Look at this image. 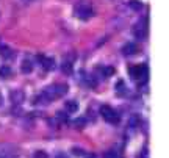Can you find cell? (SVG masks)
Here are the masks:
<instances>
[{
	"mask_svg": "<svg viewBox=\"0 0 169 158\" xmlns=\"http://www.w3.org/2000/svg\"><path fill=\"white\" fill-rule=\"evenodd\" d=\"M129 6H130L132 10L138 11V10H141V8H142V3L139 2V0H130V2H129Z\"/></svg>",
	"mask_w": 169,
	"mask_h": 158,
	"instance_id": "obj_14",
	"label": "cell"
},
{
	"mask_svg": "<svg viewBox=\"0 0 169 158\" xmlns=\"http://www.w3.org/2000/svg\"><path fill=\"white\" fill-rule=\"evenodd\" d=\"M33 158H47V153H45L44 150H38V152L33 155Z\"/></svg>",
	"mask_w": 169,
	"mask_h": 158,
	"instance_id": "obj_20",
	"label": "cell"
},
{
	"mask_svg": "<svg viewBox=\"0 0 169 158\" xmlns=\"http://www.w3.org/2000/svg\"><path fill=\"white\" fill-rule=\"evenodd\" d=\"M138 122H139V119H138L136 116H133V117L130 119V125H132V127H136V124H138Z\"/></svg>",
	"mask_w": 169,
	"mask_h": 158,
	"instance_id": "obj_23",
	"label": "cell"
},
{
	"mask_svg": "<svg viewBox=\"0 0 169 158\" xmlns=\"http://www.w3.org/2000/svg\"><path fill=\"white\" fill-rule=\"evenodd\" d=\"M0 158H3V156H0Z\"/></svg>",
	"mask_w": 169,
	"mask_h": 158,
	"instance_id": "obj_27",
	"label": "cell"
},
{
	"mask_svg": "<svg viewBox=\"0 0 169 158\" xmlns=\"http://www.w3.org/2000/svg\"><path fill=\"white\" fill-rule=\"evenodd\" d=\"M55 158H67V155L66 153H63V152H60V153H57V156Z\"/></svg>",
	"mask_w": 169,
	"mask_h": 158,
	"instance_id": "obj_24",
	"label": "cell"
},
{
	"mask_svg": "<svg viewBox=\"0 0 169 158\" xmlns=\"http://www.w3.org/2000/svg\"><path fill=\"white\" fill-rule=\"evenodd\" d=\"M114 72H116V70H114V67H111V66H108V67H104V75H105V77H111Z\"/></svg>",
	"mask_w": 169,
	"mask_h": 158,
	"instance_id": "obj_17",
	"label": "cell"
},
{
	"mask_svg": "<svg viewBox=\"0 0 169 158\" xmlns=\"http://www.w3.org/2000/svg\"><path fill=\"white\" fill-rule=\"evenodd\" d=\"M104 158H119V155H117L116 150H107L104 153Z\"/></svg>",
	"mask_w": 169,
	"mask_h": 158,
	"instance_id": "obj_15",
	"label": "cell"
},
{
	"mask_svg": "<svg viewBox=\"0 0 169 158\" xmlns=\"http://www.w3.org/2000/svg\"><path fill=\"white\" fill-rule=\"evenodd\" d=\"M86 158H97V155H94V153H88Z\"/></svg>",
	"mask_w": 169,
	"mask_h": 158,
	"instance_id": "obj_25",
	"label": "cell"
},
{
	"mask_svg": "<svg viewBox=\"0 0 169 158\" xmlns=\"http://www.w3.org/2000/svg\"><path fill=\"white\" fill-rule=\"evenodd\" d=\"M3 105V97H2V94H0V107Z\"/></svg>",
	"mask_w": 169,
	"mask_h": 158,
	"instance_id": "obj_26",
	"label": "cell"
},
{
	"mask_svg": "<svg viewBox=\"0 0 169 158\" xmlns=\"http://www.w3.org/2000/svg\"><path fill=\"white\" fill-rule=\"evenodd\" d=\"M20 70L23 72V74H30L32 70H33V64L28 61V60H23V63H22V67H20Z\"/></svg>",
	"mask_w": 169,
	"mask_h": 158,
	"instance_id": "obj_10",
	"label": "cell"
},
{
	"mask_svg": "<svg viewBox=\"0 0 169 158\" xmlns=\"http://www.w3.org/2000/svg\"><path fill=\"white\" fill-rule=\"evenodd\" d=\"M74 14H75L78 19H82V20H88V19H91V17L94 16V10H92L91 5H88V3H78V5L74 8Z\"/></svg>",
	"mask_w": 169,
	"mask_h": 158,
	"instance_id": "obj_2",
	"label": "cell"
},
{
	"mask_svg": "<svg viewBox=\"0 0 169 158\" xmlns=\"http://www.w3.org/2000/svg\"><path fill=\"white\" fill-rule=\"evenodd\" d=\"M38 60L42 61L41 64H42V67H44L45 70H53V69H55V60H53V58H44V57L39 55Z\"/></svg>",
	"mask_w": 169,
	"mask_h": 158,
	"instance_id": "obj_4",
	"label": "cell"
},
{
	"mask_svg": "<svg viewBox=\"0 0 169 158\" xmlns=\"http://www.w3.org/2000/svg\"><path fill=\"white\" fill-rule=\"evenodd\" d=\"M138 52V47L133 44V42H127L124 47H122V53L125 55V57H132V55H135Z\"/></svg>",
	"mask_w": 169,
	"mask_h": 158,
	"instance_id": "obj_5",
	"label": "cell"
},
{
	"mask_svg": "<svg viewBox=\"0 0 169 158\" xmlns=\"http://www.w3.org/2000/svg\"><path fill=\"white\" fill-rule=\"evenodd\" d=\"M57 117H58V121H63V122L67 121V114L63 113V111H58V113H57Z\"/></svg>",
	"mask_w": 169,
	"mask_h": 158,
	"instance_id": "obj_19",
	"label": "cell"
},
{
	"mask_svg": "<svg viewBox=\"0 0 169 158\" xmlns=\"http://www.w3.org/2000/svg\"><path fill=\"white\" fill-rule=\"evenodd\" d=\"M100 114L110 124H117L119 122V113L116 110H113L111 107H108V105H102L100 107Z\"/></svg>",
	"mask_w": 169,
	"mask_h": 158,
	"instance_id": "obj_3",
	"label": "cell"
},
{
	"mask_svg": "<svg viewBox=\"0 0 169 158\" xmlns=\"http://www.w3.org/2000/svg\"><path fill=\"white\" fill-rule=\"evenodd\" d=\"M53 91H55V97H63L67 94V85H53Z\"/></svg>",
	"mask_w": 169,
	"mask_h": 158,
	"instance_id": "obj_8",
	"label": "cell"
},
{
	"mask_svg": "<svg viewBox=\"0 0 169 158\" xmlns=\"http://www.w3.org/2000/svg\"><path fill=\"white\" fill-rule=\"evenodd\" d=\"M61 70H63L66 75H70V74H72V63L63 61V64H61Z\"/></svg>",
	"mask_w": 169,
	"mask_h": 158,
	"instance_id": "obj_12",
	"label": "cell"
},
{
	"mask_svg": "<svg viewBox=\"0 0 169 158\" xmlns=\"http://www.w3.org/2000/svg\"><path fill=\"white\" fill-rule=\"evenodd\" d=\"M72 153H74L75 156H83L85 153H83V149H80V147H74L72 149Z\"/></svg>",
	"mask_w": 169,
	"mask_h": 158,
	"instance_id": "obj_18",
	"label": "cell"
},
{
	"mask_svg": "<svg viewBox=\"0 0 169 158\" xmlns=\"http://www.w3.org/2000/svg\"><path fill=\"white\" fill-rule=\"evenodd\" d=\"M64 110H66V113H77L78 111V102L77 100H67L64 103Z\"/></svg>",
	"mask_w": 169,
	"mask_h": 158,
	"instance_id": "obj_6",
	"label": "cell"
},
{
	"mask_svg": "<svg viewBox=\"0 0 169 158\" xmlns=\"http://www.w3.org/2000/svg\"><path fill=\"white\" fill-rule=\"evenodd\" d=\"M10 97H11V102H13V103H20L23 99H25V96H23L22 91H13V92L10 94Z\"/></svg>",
	"mask_w": 169,
	"mask_h": 158,
	"instance_id": "obj_9",
	"label": "cell"
},
{
	"mask_svg": "<svg viewBox=\"0 0 169 158\" xmlns=\"http://www.w3.org/2000/svg\"><path fill=\"white\" fill-rule=\"evenodd\" d=\"M130 75L133 80H138V83H146L147 82V66H133L130 67Z\"/></svg>",
	"mask_w": 169,
	"mask_h": 158,
	"instance_id": "obj_1",
	"label": "cell"
},
{
	"mask_svg": "<svg viewBox=\"0 0 169 158\" xmlns=\"http://www.w3.org/2000/svg\"><path fill=\"white\" fill-rule=\"evenodd\" d=\"M125 89V86H124V82H117V92H122Z\"/></svg>",
	"mask_w": 169,
	"mask_h": 158,
	"instance_id": "obj_22",
	"label": "cell"
},
{
	"mask_svg": "<svg viewBox=\"0 0 169 158\" xmlns=\"http://www.w3.org/2000/svg\"><path fill=\"white\" fill-rule=\"evenodd\" d=\"M74 60H77V53H75V52H69V53L66 55V60H64V61H67V63H72Z\"/></svg>",
	"mask_w": 169,
	"mask_h": 158,
	"instance_id": "obj_16",
	"label": "cell"
},
{
	"mask_svg": "<svg viewBox=\"0 0 169 158\" xmlns=\"http://www.w3.org/2000/svg\"><path fill=\"white\" fill-rule=\"evenodd\" d=\"M0 55L3 58H11L13 57V50H10L8 47H0Z\"/></svg>",
	"mask_w": 169,
	"mask_h": 158,
	"instance_id": "obj_13",
	"label": "cell"
},
{
	"mask_svg": "<svg viewBox=\"0 0 169 158\" xmlns=\"http://www.w3.org/2000/svg\"><path fill=\"white\" fill-rule=\"evenodd\" d=\"M133 33H135V36H136L138 39H146V35H147V27H146V25H138V27H135Z\"/></svg>",
	"mask_w": 169,
	"mask_h": 158,
	"instance_id": "obj_7",
	"label": "cell"
},
{
	"mask_svg": "<svg viewBox=\"0 0 169 158\" xmlns=\"http://www.w3.org/2000/svg\"><path fill=\"white\" fill-rule=\"evenodd\" d=\"M11 74H13L11 67H8V66H2V67H0V77H2V78H8Z\"/></svg>",
	"mask_w": 169,
	"mask_h": 158,
	"instance_id": "obj_11",
	"label": "cell"
},
{
	"mask_svg": "<svg viewBox=\"0 0 169 158\" xmlns=\"http://www.w3.org/2000/svg\"><path fill=\"white\" fill-rule=\"evenodd\" d=\"M83 124H85V119H83V117L74 121V125H77V127H83Z\"/></svg>",
	"mask_w": 169,
	"mask_h": 158,
	"instance_id": "obj_21",
	"label": "cell"
}]
</instances>
